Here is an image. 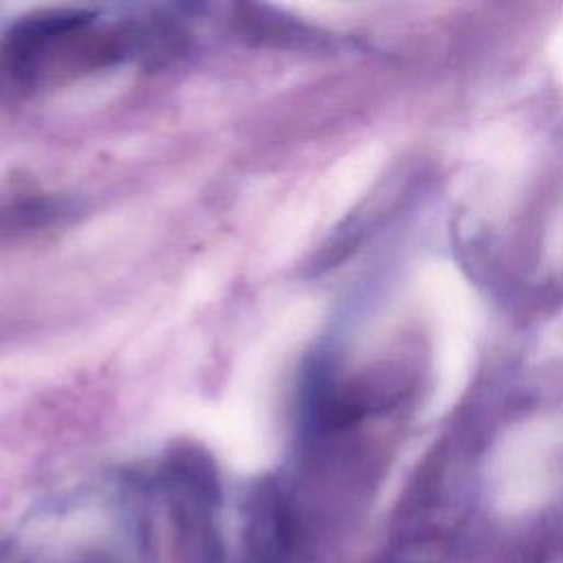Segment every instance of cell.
<instances>
[{
	"mask_svg": "<svg viewBox=\"0 0 563 563\" xmlns=\"http://www.w3.org/2000/svg\"><path fill=\"white\" fill-rule=\"evenodd\" d=\"M92 24V15L79 9H53L24 15L4 35L2 57L20 79H33L48 62L70 51Z\"/></svg>",
	"mask_w": 563,
	"mask_h": 563,
	"instance_id": "obj_1",
	"label": "cell"
}]
</instances>
